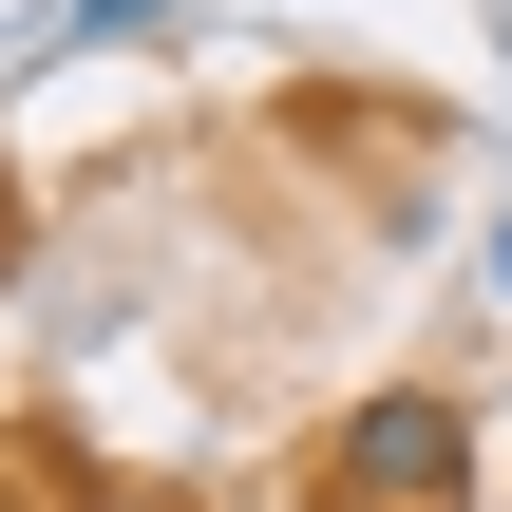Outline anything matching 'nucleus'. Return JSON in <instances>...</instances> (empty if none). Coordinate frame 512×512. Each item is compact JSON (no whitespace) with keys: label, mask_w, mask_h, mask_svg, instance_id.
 I'll return each instance as SVG.
<instances>
[{"label":"nucleus","mask_w":512,"mask_h":512,"mask_svg":"<svg viewBox=\"0 0 512 512\" xmlns=\"http://www.w3.org/2000/svg\"><path fill=\"white\" fill-rule=\"evenodd\" d=\"M323 494L342 512H475V399H437V380L361 399V418L323 437Z\"/></svg>","instance_id":"obj_1"},{"label":"nucleus","mask_w":512,"mask_h":512,"mask_svg":"<svg viewBox=\"0 0 512 512\" xmlns=\"http://www.w3.org/2000/svg\"><path fill=\"white\" fill-rule=\"evenodd\" d=\"M190 0H38L19 38H0V76H57V57H95V38H171Z\"/></svg>","instance_id":"obj_2"},{"label":"nucleus","mask_w":512,"mask_h":512,"mask_svg":"<svg viewBox=\"0 0 512 512\" xmlns=\"http://www.w3.org/2000/svg\"><path fill=\"white\" fill-rule=\"evenodd\" d=\"M494 304H512V209H494Z\"/></svg>","instance_id":"obj_3"}]
</instances>
